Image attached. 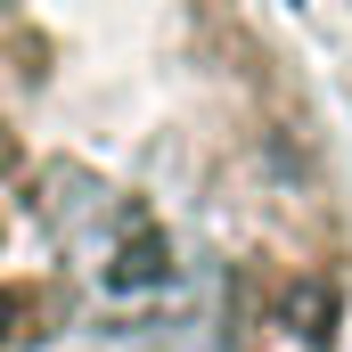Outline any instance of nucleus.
I'll return each instance as SVG.
<instances>
[{
	"mask_svg": "<svg viewBox=\"0 0 352 352\" xmlns=\"http://www.w3.org/2000/svg\"><path fill=\"white\" fill-rule=\"evenodd\" d=\"M0 352H352V131L295 0H0Z\"/></svg>",
	"mask_w": 352,
	"mask_h": 352,
	"instance_id": "obj_1",
	"label": "nucleus"
},
{
	"mask_svg": "<svg viewBox=\"0 0 352 352\" xmlns=\"http://www.w3.org/2000/svg\"><path fill=\"white\" fill-rule=\"evenodd\" d=\"M336 8H344V16H352V0H336Z\"/></svg>",
	"mask_w": 352,
	"mask_h": 352,
	"instance_id": "obj_2",
	"label": "nucleus"
}]
</instances>
